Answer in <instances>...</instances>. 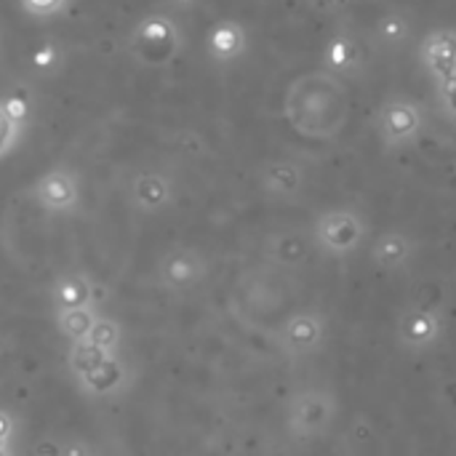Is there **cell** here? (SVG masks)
Listing matches in <instances>:
<instances>
[{
    "mask_svg": "<svg viewBox=\"0 0 456 456\" xmlns=\"http://www.w3.org/2000/svg\"><path fill=\"white\" fill-rule=\"evenodd\" d=\"M110 355L104 353V350H99L96 345H91L88 339H83V342H75V345H69V355H67V363H69V369H72V374H75V379L77 377H86L88 371H94L99 363H104Z\"/></svg>",
    "mask_w": 456,
    "mask_h": 456,
    "instance_id": "obj_20",
    "label": "cell"
},
{
    "mask_svg": "<svg viewBox=\"0 0 456 456\" xmlns=\"http://www.w3.org/2000/svg\"><path fill=\"white\" fill-rule=\"evenodd\" d=\"M428 128V110L409 94H390L374 112V131L387 152L406 150L422 139Z\"/></svg>",
    "mask_w": 456,
    "mask_h": 456,
    "instance_id": "obj_3",
    "label": "cell"
},
{
    "mask_svg": "<svg viewBox=\"0 0 456 456\" xmlns=\"http://www.w3.org/2000/svg\"><path fill=\"white\" fill-rule=\"evenodd\" d=\"M128 203L139 214H160L174 203V179L163 171H136L128 182Z\"/></svg>",
    "mask_w": 456,
    "mask_h": 456,
    "instance_id": "obj_12",
    "label": "cell"
},
{
    "mask_svg": "<svg viewBox=\"0 0 456 456\" xmlns=\"http://www.w3.org/2000/svg\"><path fill=\"white\" fill-rule=\"evenodd\" d=\"M13 430H16L13 417H11L8 411H3V409H0V449H3V446H11V441H13Z\"/></svg>",
    "mask_w": 456,
    "mask_h": 456,
    "instance_id": "obj_29",
    "label": "cell"
},
{
    "mask_svg": "<svg viewBox=\"0 0 456 456\" xmlns=\"http://www.w3.org/2000/svg\"><path fill=\"white\" fill-rule=\"evenodd\" d=\"M248 53V32L238 19H219L206 35V56L216 67L238 64Z\"/></svg>",
    "mask_w": 456,
    "mask_h": 456,
    "instance_id": "obj_13",
    "label": "cell"
},
{
    "mask_svg": "<svg viewBox=\"0 0 456 456\" xmlns=\"http://www.w3.org/2000/svg\"><path fill=\"white\" fill-rule=\"evenodd\" d=\"M51 302L56 313L77 310V307H94V283L83 273H67L59 275L51 286Z\"/></svg>",
    "mask_w": 456,
    "mask_h": 456,
    "instance_id": "obj_17",
    "label": "cell"
},
{
    "mask_svg": "<svg viewBox=\"0 0 456 456\" xmlns=\"http://www.w3.org/2000/svg\"><path fill=\"white\" fill-rule=\"evenodd\" d=\"M120 339H123V331H120V323L107 318V315H99L91 334H88V342L96 345L99 350H104L107 355H118V347H120Z\"/></svg>",
    "mask_w": 456,
    "mask_h": 456,
    "instance_id": "obj_21",
    "label": "cell"
},
{
    "mask_svg": "<svg viewBox=\"0 0 456 456\" xmlns=\"http://www.w3.org/2000/svg\"><path fill=\"white\" fill-rule=\"evenodd\" d=\"M24 131H27V128H21L19 123H13V120H11V115L5 112L3 102H0V160H3V158H8V155L19 147V142H21Z\"/></svg>",
    "mask_w": 456,
    "mask_h": 456,
    "instance_id": "obj_25",
    "label": "cell"
},
{
    "mask_svg": "<svg viewBox=\"0 0 456 456\" xmlns=\"http://www.w3.org/2000/svg\"><path fill=\"white\" fill-rule=\"evenodd\" d=\"M259 187L273 200H297L307 187V171L299 160L275 158L259 168Z\"/></svg>",
    "mask_w": 456,
    "mask_h": 456,
    "instance_id": "obj_11",
    "label": "cell"
},
{
    "mask_svg": "<svg viewBox=\"0 0 456 456\" xmlns=\"http://www.w3.org/2000/svg\"><path fill=\"white\" fill-rule=\"evenodd\" d=\"M99 313L96 307H77V310H64L56 313V329L64 339H69V345L88 339L94 323H96Z\"/></svg>",
    "mask_w": 456,
    "mask_h": 456,
    "instance_id": "obj_19",
    "label": "cell"
},
{
    "mask_svg": "<svg viewBox=\"0 0 456 456\" xmlns=\"http://www.w3.org/2000/svg\"><path fill=\"white\" fill-rule=\"evenodd\" d=\"M273 243H275V248L281 251L278 259L286 262V265H299V262H305L307 254H310V248H313V238L307 240V238H302V235H297V232L278 235Z\"/></svg>",
    "mask_w": 456,
    "mask_h": 456,
    "instance_id": "obj_22",
    "label": "cell"
},
{
    "mask_svg": "<svg viewBox=\"0 0 456 456\" xmlns=\"http://www.w3.org/2000/svg\"><path fill=\"white\" fill-rule=\"evenodd\" d=\"M326 337H329L326 318L315 310H302V313H294L291 318L283 321L275 339H278V350L286 358L302 361V358L321 353L326 345Z\"/></svg>",
    "mask_w": 456,
    "mask_h": 456,
    "instance_id": "obj_7",
    "label": "cell"
},
{
    "mask_svg": "<svg viewBox=\"0 0 456 456\" xmlns=\"http://www.w3.org/2000/svg\"><path fill=\"white\" fill-rule=\"evenodd\" d=\"M128 379H131V374H128L126 363L118 355H110L94 371H88L86 377H77V387L88 398H112L128 387Z\"/></svg>",
    "mask_w": 456,
    "mask_h": 456,
    "instance_id": "obj_16",
    "label": "cell"
},
{
    "mask_svg": "<svg viewBox=\"0 0 456 456\" xmlns=\"http://www.w3.org/2000/svg\"><path fill=\"white\" fill-rule=\"evenodd\" d=\"M395 334L406 353L422 355V353H433L441 347V342L446 337V323L438 310L414 305V307L403 310V315L398 318Z\"/></svg>",
    "mask_w": 456,
    "mask_h": 456,
    "instance_id": "obj_8",
    "label": "cell"
},
{
    "mask_svg": "<svg viewBox=\"0 0 456 456\" xmlns=\"http://www.w3.org/2000/svg\"><path fill=\"white\" fill-rule=\"evenodd\" d=\"M417 248L419 243L403 232V230H385L374 238L371 248H369V256H371V265L382 273H401L411 265V259L417 256Z\"/></svg>",
    "mask_w": 456,
    "mask_h": 456,
    "instance_id": "obj_15",
    "label": "cell"
},
{
    "mask_svg": "<svg viewBox=\"0 0 456 456\" xmlns=\"http://www.w3.org/2000/svg\"><path fill=\"white\" fill-rule=\"evenodd\" d=\"M64 64V53L53 40H43L29 51V67L35 72H53Z\"/></svg>",
    "mask_w": 456,
    "mask_h": 456,
    "instance_id": "obj_23",
    "label": "cell"
},
{
    "mask_svg": "<svg viewBox=\"0 0 456 456\" xmlns=\"http://www.w3.org/2000/svg\"><path fill=\"white\" fill-rule=\"evenodd\" d=\"M339 417V401L329 387H305L286 406V430L294 441L310 444L323 438Z\"/></svg>",
    "mask_w": 456,
    "mask_h": 456,
    "instance_id": "obj_5",
    "label": "cell"
},
{
    "mask_svg": "<svg viewBox=\"0 0 456 456\" xmlns=\"http://www.w3.org/2000/svg\"><path fill=\"white\" fill-rule=\"evenodd\" d=\"M208 273L206 259L192 248H171L158 262V283L168 291H190Z\"/></svg>",
    "mask_w": 456,
    "mask_h": 456,
    "instance_id": "obj_10",
    "label": "cell"
},
{
    "mask_svg": "<svg viewBox=\"0 0 456 456\" xmlns=\"http://www.w3.org/2000/svg\"><path fill=\"white\" fill-rule=\"evenodd\" d=\"M414 37V21L403 11H387L374 24V43L382 51H401Z\"/></svg>",
    "mask_w": 456,
    "mask_h": 456,
    "instance_id": "obj_18",
    "label": "cell"
},
{
    "mask_svg": "<svg viewBox=\"0 0 456 456\" xmlns=\"http://www.w3.org/2000/svg\"><path fill=\"white\" fill-rule=\"evenodd\" d=\"M200 0H168V5L171 8H179V11H187V8H192V5H198Z\"/></svg>",
    "mask_w": 456,
    "mask_h": 456,
    "instance_id": "obj_30",
    "label": "cell"
},
{
    "mask_svg": "<svg viewBox=\"0 0 456 456\" xmlns=\"http://www.w3.org/2000/svg\"><path fill=\"white\" fill-rule=\"evenodd\" d=\"M0 456H13L11 454V446H3V449H0Z\"/></svg>",
    "mask_w": 456,
    "mask_h": 456,
    "instance_id": "obj_31",
    "label": "cell"
},
{
    "mask_svg": "<svg viewBox=\"0 0 456 456\" xmlns=\"http://www.w3.org/2000/svg\"><path fill=\"white\" fill-rule=\"evenodd\" d=\"M0 102H3V107H5V112L11 115L13 123H19L21 128L29 126V118H32V96L27 91L13 88L5 96H0Z\"/></svg>",
    "mask_w": 456,
    "mask_h": 456,
    "instance_id": "obj_24",
    "label": "cell"
},
{
    "mask_svg": "<svg viewBox=\"0 0 456 456\" xmlns=\"http://www.w3.org/2000/svg\"><path fill=\"white\" fill-rule=\"evenodd\" d=\"M182 48H184V29L166 11H155V13L142 16L126 40L128 56L139 67H150V69H160V67L174 64L179 59Z\"/></svg>",
    "mask_w": 456,
    "mask_h": 456,
    "instance_id": "obj_2",
    "label": "cell"
},
{
    "mask_svg": "<svg viewBox=\"0 0 456 456\" xmlns=\"http://www.w3.org/2000/svg\"><path fill=\"white\" fill-rule=\"evenodd\" d=\"M323 69L337 75L339 80H350L358 77L366 67V53L361 40L353 32H337L329 37L326 48H323Z\"/></svg>",
    "mask_w": 456,
    "mask_h": 456,
    "instance_id": "obj_14",
    "label": "cell"
},
{
    "mask_svg": "<svg viewBox=\"0 0 456 456\" xmlns=\"http://www.w3.org/2000/svg\"><path fill=\"white\" fill-rule=\"evenodd\" d=\"M350 112L353 102L347 83L326 69L294 77L283 94V118L310 142L337 139L345 131Z\"/></svg>",
    "mask_w": 456,
    "mask_h": 456,
    "instance_id": "obj_1",
    "label": "cell"
},
{
    "mask_svg": "<svg viewBox=\"0 0 456 456\" xmlns=\"http://www.w3.org/2000/svg\"><path fill=\"white\" fill-rule=\"evenodd\" d=\"M417 61L425 75L438 86L456 75V27H438L422 35Z\"/></svg>",
    "mask_w": 456,
    "mask_h": 456,
    "instance_id": "obj_9",
    "label": "cell"
},
{
    "mask_svg": "<svg viewBox=\"0 0 456 456\" xmlns=\"http://www.w3.org/2000/svg\"><path fill=\"white\" fill-rule=\"evenodd\" d=\"M436 107H438L441 118H446L449 123H456V75L436 86Z\"/></svg>",
    "mask_w": 456,
    "mask_h": 456,
    "instance_id": "obj_28",
    "label": "cell"
},
{
    "mask_svg": "<svg viewBox=\"0 0 456 456\" xmlns=\"http://www.w3.org/2000/svg\"><path fill=\"white\" fill-rule=\"evenodd\" d=\"M313 246L331 256L347 259L369 240V219L353 206L326 208L313 222Z\"/></svg>",
    "mask_w": 456,
    "mask_h": 456,
    "instance_id": "obj_4",
    "label": "cell"
},
{
    "mask_svg": "<svg viewBox=\"0 0 456 456\" xmlns=\"http://www.w3.org/2000/svg\"><path fill=\"white\" fill-rule=\"evenodd\" d=\"M21 11L32 19H53L59 16L61 11H67L69 0H19Z\"/></svg>",
    "mask_w": 456,
    "mask_h": 456,
    "instance_id": "obj_27",
    "label": "cell"
},
{
    "mask_svg": "<svg viewBox=\"0 0 456 456\" xmlns=\"http://www.w3.org/2000/svg\"><path fill=\"white\" fill-rule=\"evenodd\" d=\"M29 198L45 214H53V216L75 214L83 200L80 176L69 166H53L32 182Z\"/></svg>",
    "mask_w": 456,
    "mask_h": 456,
    "instance_id": "obj_6",
    "label": "cell"
},
{
    "mask_svg": "<svg viewBox=\"0 0 456 456\" xmlns=\"http://www.w3.org/2000/svg\"><path fill=\"white\" fill-rule=\"evenodd\" d=\"M35 452H37V456H96V449L88 441H80V438L53 444V449H48V444H37Z\"/></svg>",
    "mask_w": 456,
    "mask_h": 456,
    "instance_id": "obj_26",
    "label": "cell"
}]
</instances>
